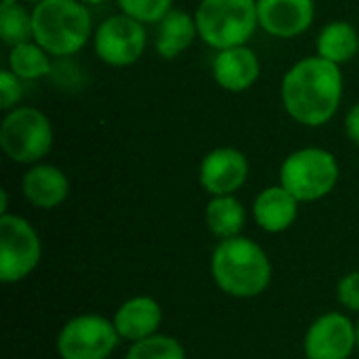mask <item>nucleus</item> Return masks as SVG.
<instances>
[{
  "mask_svg": "<svg viewBox=\"0 0 359 359\" xmlns=\"http://www.w3.org/2000/svg\"><path fill=\"white\" fill-rule=\"evenodd\" d=\"M343 97V74L337 63L307 57L294 63L282 80V101L292 120L322 126L337 114Z\"/></svg>",
  "mask_w": 359,
  "mask_h": 359,
  "instance_id": "f257e3e1",
  "label": "nucleus"
},
{
  "mask_svg": "<svg viewBox=\"0 0 359 359\" xmlns=\"http://www.w3.org/2000/svg\"><path fill=\"white\" fill-rule=\"evenodd\" d=\"M210 271L215 284L229 297L252 299L271 282V263L265 250L248 238H229L212 252Z\"/></svg>",
  "mask_w": 359,
  "mask_h": 359,
  "instance_id": "f03ea898",
  "label": "nucleus"
},
{
  "mask_svg": "<svg viewBox=\"0 0 359 359\" xmlns=\"http://www.w3.org/2000/svg\"><path fill=\"white\" fill-rule=\"evenodd\" d=\"M34 42L50 57L78 53L90 36V15L80 0H42L34 6Z\"/></svg>",
  "mask_w": 359,
  "mask_h": 359,
  "instance_id": "7ed1b4c3",
  "label": "nucleus"
},
{
  "mask_svg": "<svg viewBox=\"0 0 359 359\" xmlns=\"http://www.w3.org/2000/svg\"><path fill=\"white\" fill-rule=\"evenodd\" d=\"M198 36L212 48L244 46L257 25V0H202L196 11Z\"/></svg>",
  "mask_w": 359,
  "mask_h": 359,
  "instance_id": "20e7f679",
  "label": "nucleus"
},
{
  "mask_svg": "<svg viewBox=\"0 0 359 359\" xmlns=\"http://www.w3.org/2000/svg\"><path fill=\"white\" fill-rule=\"evenodd\" d=\"M339 181L337 158L322 147H305L290 154L280 170L284 185L299 202H313L328 196Z\"/></svg>",
  "mask_w": 359,
  "mask_h": 359,
  "instance_id": "39448f33",
  "label": "nucleus"
},
{
  "mask_svg": "<svg viewBox=\"0 0 359 359\" xmlns=\"http://www.w3.org/2000/svg\"><path fill=\"white\" fill-rule=\"evenodd\" d=\"M2 151L19 162L34 164L53 147V126L48 118L34 107H15L0 124Z\"/></svg>",
  "mask_w": 359,
  "mask_h": 359,
  "instance_id": "423d86ee",
  "label": "nucleus"
},
{
  "mask_svg": "<svg viewBox=\"0 0 359 359\" xmlns=\"http://www.w3.org/2000/svg\"><path fill=\"white\" fill-rule=\"evenodd\" d=\"M42 246L36 229L17 215L0 217V282L15 284L40 263Z\"/></svg>",
  "mask_w": 359,
  "mask_h": 359,
  "instance_id": "0eeeda50",
  "label": "nucleus"
},
{
  "mask_svg": "<svg viewBox=\"0 0 359 359\" xmlns=\"http://www.w3.org/2000/svg\"><path fill=\"white\" fill-rule=\"evenodd\" d=\"M118 330L114 322L86 313L69 320L59 337L57 351L61 359H107L118 347Z\"/></svg>",
  "mask_w": 359,
  "mask_h": 359,
  "instance_id": "6e6552de",
  "label": "nucleus"
},
{
  "mask_svg": "<svg viewBox=\"0 0 359 359\" xmlns=\"http://www.w3.org/2000/svg\"><path fill=\"white\" fill-rule=\"evenodd\" d=\"M147 44V34L141 21L128 15L107 17L95 32V53L101 61L114 67L135 63Z\"/></svg>",
  "mask_w": 359,
  "mask_h": 359,
  "instance_id": "1a4fd4ad",
  "label": "nucleus"
},
{
  "mask_svg": "<svg viewBox=\"0 0 359 359\" xmlns=\"http://www.w3.org/2000/svg\"><path fill=\"white\" fill-rule=\"evenodd\" d=\"M307 359H349L358 347L353 322L343 313L320 316L305 334Z\"/></svg>",
  "mask_w": 359,
  "mask_h": 359,
  "instance_id": "9d476101",
  "label": "nucleus"
},
{
  "mask_svg": "<svg viewBox=\"0 0 359 359\" xmlns=\"http://www.w3.org/2000/svg\"><path fill=\"white\" fill-rule=\"evenodd\" d=\"M248 177V160L236 147L212 149L200 166V183L212 196H231Z\"/></svg>",
  "mask_w": 359,
  "mask_h": 359,
  "instance_id": "9b49d317",
  "label": "nucleus"
},
{
  "mask_svg": "<svg viewBox=\"0 0 359 359\" xmlns=\"http://www.w3.org/2000/svg\"><path fill=\"white\" fill-rule=\"evenodd\" d=\"M259 25L276 38H297L309 29L316 15L313 0H257Z\"/></svg>",
  "mask_w": 359,
  "mask_h": 359,
  "instance_id": "f8f14e48",
  "label": "nucleus"
},
{
  "mask_svg": "<svg viewBox=\"0 0 359 359\" xmlns=\"http://www.w3.org/2000/svg\"><path fill=\"white\" fill-rule=\"evenodd\" d=\"M261 74L259 57L248 46H231L217 53L212 61V76L217 84L231 93L250 88Z\"/></svg>",
  "mask_w": 359,
  "mask_h": 359,
  "instance_id": "ddd939ff",
  "label": "nucleus"
},
{
  "mask_svg": "<svg viewBox=\"0 0 359 359\" xmlns=\"http://www.w3.org/2000/svg\"><path fill=\"white\" fill-rule=\"evenodd\" d=\"M160 324H162V309L151 297L128 299L114 316V326L120 339H126L130 343L154 337Z\"/></svg>",
  "mask_w": 359,
  "mask_h": 359,
  "instance_id": "4468645a",
  "label": "nucleus"
},
{
  "mask_svg": "<svg viewBox=\"0 0 359 359\" xmlns=\"http://www.w3.org/2000/svg\"><path fill=\"white\" fill-rule=\"evenodd\" d=\"M21 187H23V196L27 198V202L44 210L57 208L59 204L65 202L69 194L67 177L63 175V170L50 164H38L29 168L23 177Z\"/></svg>",
  "mask_w": 359,
  "mask_h": 359,
  "instance_id": "2eb2a0df",
  "label": "nucleus"
},
{
  "mask_svg": "<svg viewBox=\"0 0 359 359\" xmlns=\"http://www.w3.org/2000/svg\"><path fill=\"white\" fill-rule=\"evenodd\" d=\"M299 215V200L284 187H267L255 200V219L269 233L286 231Z\"/></svg>",
  "mask_w": 359,
  "mask_h": 359,
  "instance_id": "dca6fc26",
  "label": "nucleus"
},
{
  "mask_svg": "<svg viewBox=\"0 0 359 359\" xmlns=\"http://www.w3.org/2000/svg\"><path fill=\"white\" fill-rule=\"evenodd\" d=\"M198 36V25L196 17H191L185 11H170L160 23L156 32V50L164 59H175L179 57L194 38Z\"/></svg>",
  "mask_w": 359,
  "mask_h": 359,
  "instance_id": "f3484780",
  "label": "nucleus"
},
{
  "mask_svg": "<svg viewBox=\"0 0 359 359\" xmlns=\"http://www.w3.org/2000/svg\"><path fill=\"white\" fill-rule=\"evenodd\" d=\"M359 50L358 29L347 21H334L328 23L320 38H318V57L332 61V63H345L353 59Z\"/></svg>",
  "mask_w": 359,
  "mask_h": 359,
  "instance_id": "a211bd4d",
  "label": "nucleus"
},
{
  "mask_svg": "<svg viewBox=\"0 0 359 359\" xmlns=\"http://www.w3.org/2000/svg\"><path fill=\"white\" fill-rule=\"evenodd\" d=\"M246 223V210L233 196H215L206 206V225L221 238L229 240L240 236Z\"/></svg>",
  "mask_w": 359,
  "mask_h": 359,
  "instance_id": "6ab92c4d",
  "label": "nucleus"
},
{
  "mask_svg": "<svg viewBox=\"0 0 359 359\" xmlns=\"http://www.w3.org/2000/svg\"><path fill=\"white\" fill-rule=\"evenodd\" d=\"M8 67L21 80H38L50 72V59H48V53L38 42L29 40V42L11 46Z\"/></svg>",
  "mask_w": 359,
  "mask_h": 359,
  "instance_id": "aec40b11",
  "label": "nucleus"
},
{
  "mask_svg": "<svg viewBox=\"0 0 359 359\" xmlns=\"http://www.w3.org/2000/svg\"><path fill=\"white\" fill-rule=\"evenodd\" d=\"M0 36L6 44L17 46L34 38L32 15L17 4V0H2L0 4Z\"/></svg>",
  "mask_w": 359,
  "mask_h": 359,
  "instance_id": "412c9836",
  "label": "nucleus"
},
{
  "mask_svg": "<svg viewBox=\"0 0 359 359\" xmlns=\"http://www.w3.org/2000/svg\"><path fill=\"white\" fill-rule=\"evenodd\" d=\"M124 359H185V349L172 337L154 334L133 343Z\"/></svg>",
  "mask_w": 359,
  "mask_h": 359,
  "instance_id": "4be33fe9",
  "label": "nucleus"
},
{
  "mask_svg": "<svg viewBox=\"0 0 359 359\" xmlns=\"http://www.w3.org/2000/svg\"><path fill=\"white\" fill-rule=\"evenodd\" d=\"M124 15L141 23H160L172 8V0H118Z\"/></svg>",
  "mask_w": 359,
  "mask_h": 359,
  "instance_id": "5701e85b",
  "label": "nucleus"
},
{
  "mask_svg": "<svg viewBox=\"0 0 359 359\" xmlns=\"http://www.w3.org/2000/svg\"><path fill=\"white\" fill-rule=\"evenodd\" d=\"M21 78H17L11 69H4L0 74V107L11 109L21 99Z\"/></svg>",
  "mask_w": 359,
  "mask_h": 359,
  "instance_id": "b1692460",
  "label": "nucleus"
},
{
  "mask_svg": "<svg viewBox=\"0 0 359 359\" xmlns=\"http://www.w3.org/2000/svg\"><path fill=\"white\" fill-rule=\"evenodd\" d=\"M337 294H339V301H341L347 309L359 311V271L347 273V276L339 282Z\"/></svg>",
  "mask_w": 359,
  "mask_h": 359,
  "instance_id": "393cba45",
  "label": "nucleus"
},
{
  "mask_svg": "<svg viewBox=\"0 0 359 359\" xmlns=\"http://www.w3.org/2000/svg\"><path fill=\"white\" fill-rule=\"evenodd\" d=\"M345 130H347V137L359 147V103H355L349 109V114L345 118Z\"/></svg>",
  "mask_w": 359,
  "mask_h": 359,
  "instance_id": "a878e982",
  "label": "nucleus"
},
{
  "mask_svg": "<svg viewBox=\"0 0 359 359\" xmlns=\"http://www.w3.org/2000/svg\"><path fill=\"white\" fill-rule=\"evenodd\" d=\"M82 4H99V2H103V0H80Z\"/></svg>",
  "mask_w": 359,
  "mask_h": 359,
  "instance_id": "bb28decb",
  "label": "nucleus"
},
{
  "mask_svg": "<svg viewBox=\"0 0 359 359\" xmlns=\"http://www.w3.org/2000/svg\"><path fill=\"white\" fill-rule=\"evenodd\" d=\"M355 334H358V349H359V322H358V326H355Z\"/></svg>",
  "mask_w": 359,
  "mask_h": 359,
  "instance_id": "cd10ccee",
  "label": "nucleus"
},
{
  "mask_svg": "<svg viewBox=\"0 0 359 359\" xmlns=\"http://www.w3.org/2000/svg\"><path fill=\"white\" fill-rule=\"evenodd\" d=\"M27 2H36V4H38V2H42V0H27Z\"/></svg>",
  "mask_w": 359,
  "mask_h": 359,
  "instance_id": "c85d7f7f",
  "label": "nucleus"
}]
</instances>
